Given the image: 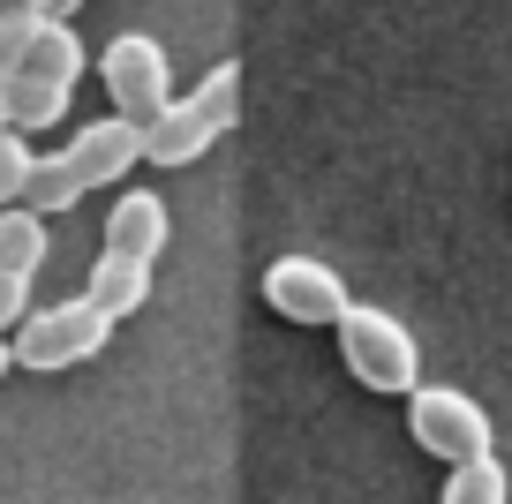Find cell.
<instances>
[{"label": "cell", "mask_w": 512, "mask_h": 504, "mask_svg": "<svg viewBox=\"0 0 512 504\" xmlns=\"http://www.w3.org/2000/svg\"><path fill=\"white\" fill-rule=\"evenodd\" d=\"M136 158H144V121H128V113H106V121L76 128V143H68V166L83 174V189L121 181Z\"/></svg>", "instance_id": "ba28073f"}, {"label": "cell", "mask_w": 512, "mask_h": 504, "mask_svg": "<svg viewBox=\"0 0 512 504\" xmlns=\"http://www.w3.org/2000/svg\"><path fill=\"white\" fill-rule=\"evenodd\" d=\"M106 339H113V316L91 294H76V301H53V309L23 316L8 347H16V369H76V362H98Z\"/></svg>", "instance_id": "277c9868"}, {"label": "cell", "mask_w": 512, "mask_h": 504, "mask_svg": "<svg viewBox=\"0 0 512 504\" xmlns=\"http://www.w3.org/2000/svg\"><path fill=\"white\" fill-rule=\"evenodd\" d=\"M23 166H31V143H23V128L8 121V128H0V204H16V189H23Z\"/></svg>", "instance_id": "9a60e30c"}, {"label": "cell", "mask_w": 512, "mask_h": 504, "mask_svg": "<svg viewBox=\"0 0 512 504\" xmlns=\"http://www.w3.org/2000/svg\"><path fill=\"white\" fill-rule=\"evenodd\" d=\"M38 16L46 8H31V0H0V128H8V106H16V68L38 38Z\"/></svg>", "instance_id": "7c38bea8"}, {"label": "cell", "mask_w": 512, "mask_h": 504, "mask_svg": "<svg viewBox=\"0 0 512 504\" xmlns=\"http://www.w3.org/2000/svg\"><path fill=\"white\" fill-rule=\"evenodd\" d=\"M31 8H53V0H31Z\"/></svg>", "instance_id": "ac0fdd59"}, {"label": "cell", "mask_w": 512, "mask_h": 504, "mask_svg": "<svg viewBox=\"0 0 512 504\" xmlns=\"http://www.w3.org/2000/svg\"><path fill=\"white\" fill-rule=\"evenodd\" d=\"M407 437L430 459H452V467L497 452V422L482 414V399L452 392V384H415V392H407Z\"/></svg>", "instance_id": "5b68a950"}, {"label": "cell", "mask_w": 512, "mask_h": 504, "mask_svg": "<svg viewBox=\"0 0 512 504\" xmlns=\"http://www.w3.org/2000/svg\"><path fill=\"white\" fill-rule=\"evenodd\" d=\"M31 316V271H0V331H16Z\"/></svg>", "instance_id": "2e32d148"}, {"label": "cell", "mask_w": 512, "mask_h": 504, "mask_svg": "<svg viewBox=\"0 0 512 504\" xmlns=\"http://www.w3.org/2000/svg\"><path fill=\"white\" fill-rule=\"evenodd\" d=\"M106 249L159 264V249H166V196H151V189L113 196V211H106Z\"/></svg>", "instance_id": "9c48e42d"}, {"label": "cell", "mask_w": 512, "mask_h": 504, "mask_svg": "<svg viewBox=\"0 0 512 504\" xmlns=\"http://www.w3.org/2000/svg\"><path fill=\"white\" fill-rule=\"evenodd\" d=\"M83 174L68 166V151H31V166H23V189H16V204L23 211H38V219H61V211H76L83 204Z\"/></svg>", "instance_id": "30bf717a"}, {"label": "cell", "mask_w": 512, "mask_h": 504, "mask_svg": "<svg viewBox=\"0 0 512 504\" xmlns=\"http://www.w3.org/2000/svg\"><path fill=\"white\" fill-rule=\"evenodd\" d=\"M234 121H241V61H219L196 83V98H166L144 121V158L151 166H196Z\"/></svg>", "instance_id": "6da1fadb"}, {"label": "cell", "mask_w": 512, "mask_h": 504, "mask_svg": "<svg viewBox=\"0 0 512 504\" xmlns=\"http://www.w3.org/2000/svg\"><path fill=\"white\" fill-rule=\"evenodd\" d=\"M46 219L38 211H23V204H0V271H38L46 264Z\"/></svg>", "instance_id": "4fadbf2b"}, {"label": "cell", "mask_w": 512, "mask_h": 504, "mask_svg": "<svg viewBox=\"0 0 512 504\" xmlns=\"http://www.w3.org/2000/svg\"><path fill=\"white\" fill-rule=\"evenodd\" d=\"M339 354H347L354 384H369L377 399H407L422 384V354H415V331L400 324V316L369 309V301H347V316L332 324Z\"/></svg>", "instance_id": "7a4b0ae2"}, {"label": "cell", "mask_w": 512, "mask_h": 504, "mask_svg": "<svg viewBox=\"0 0 512 504\" xmlns=\"http://www.w3.org/2000/svg\"><path fill=\"white\" fill-rule=\"evenodd\" d=\"M83 294H91L98 309H106L113 324H121V316H136V309L151 301V264H144V256H121V249H106V256L91 264V286H83Z\"/></svg>", "instance_id": "8fae6325"}, {"label": "cell", "mask_w": 512, "mask_h": 504, "mask_svg": "<svg viewBox=\"0 0 512 504\" xmlns=\"http://www.w3.org/2000/svg\"><path fill=\"white\" fill-rule=\"evenodd\" d=\"M76 76H83V38L68 31V23L38 16V38L31 53H23L16 68V106H8V121L31 136V128H53L68 113V98H76Z\"/></svg>", "instance_id": "3957f363"}, {"label": "cell", "mask_w": 512, "mask_h": 504, "mask_svg": "<svg viewBox=\"0 0 512 504\" xmlns=\"http://www.w3.org/2000/svg\"><path fill=\"white\" fill-rule=\"evenodd\" d=\"M8 369H16V347H8V331H0V377H8Z\"/></svg>", "instance_id": "e0dca14e"}, {"label": "cell", "mask_w": 512, "mask_h": 504, "mask_svg": "<svg viewBox=\"0 0 512 504\" xmlns=\"http://www.w3.org/2000/svg\"><path fill=\"white\" fill-rule=\"evenodd\" d=\"M347 279H339L332 264H317V256H279L272 271H264V309L287 316V324H309V331H332L339 316H347Z\"/></svg>", "instance_id": "8992f818"}, {"label": "cell", "mask_w": 512, "mask_h": 504, "mask_svg": "<svg viewBox=\"0 0 512 504\" xmlns=\"http://www.w3.org/2000/svg\"><path fill=\"white\" fill-rule=\"evenodd\" d=\"M98 76H106V98L113 113H128V121H151V113L174 98V68H166V46L144 31H121L106 46V61H98Z\"/></svg>", "instance_id": "52a82bcc"}, {"label": "cell", "mask_w": 512, "mask_h": 504, "mask_svg": "<svg viewBox=\"0 0 512 504\" xmlns=\"http://www.w3.org/2000/svg\"><path fill=\"white\" fill-rule=\"evenodd\" d=\"M437 504H512V482H505V467H497V452L460 459V467L445 474V489H437Z\"/></svg>", "instance_id": "5bb4252c"}]
</instances>
